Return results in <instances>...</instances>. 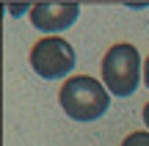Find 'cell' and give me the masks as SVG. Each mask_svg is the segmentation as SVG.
Segmentation results:
<instances>
[{"label":"cell","mask_w":149,"mask_h":146,"mask_svg":"<svg viewBox=\"0 0 149 146\" xmlns=\"http://www.w3.org/2000/svg\"><path fill=\"white\" fill-rule=\"evenodd\" d=\"M61 108L64 113L74 121H94L100 116H105V110L111 108V97L108 88L100 86V80L88 75H77L61 86Z\"/></svg>","instance_id":"obj_1"},{"label":"cell","mask_w":149,"mask_h":146,"mask_svg":"<svg viewBox=\"0 0 149 146\" xmlns=\"http://www.w3.org/2000/svg\"><path fill=\"white\" fill-rule=\"evenodd\" d=\"M141 83V55L133 44H113L102 58V86L116 97H133Z\"/></svg>","instance_id":"obj_2"},{"label":"cell","mask_w":149,"mask_h":146,"mask_svg":"<svg viewBox=\"0 0 149 146\" xmlns=\"http://www.w3.org/2000/svg\"><path fill=\"white\" fill-rule=\"evenodd\" d=\"M31 66L44 80H58L69 75L74 66V50L66 39L61 36H44L33 44L31 50Z\"/></svg>","instance_id":"obj_3"},{"label":"cell","mask_w":149,"mask_h":146,"mask_svg":"<svg viewBox=\"0 0 149 146\" xmlns=\"http://www.w3.org/2000/svg\"><path fill=\"white\" fill-rule=\"evenodd\" d=\"M77 14H80L77 3H36L31 8V22L39 30L58 33V30L72 28L74 19H77Z\"/></svg>","instance_id":"obj_4"},{"label":"cell","mask_w":149,"mask_h":146,"mask_svg":"<svg viewBox=\"0 0 149 146\" xmlns=\"http://www.w3.org/2000/svg\"><path fill=\"white\" fill-rule=\"evenodd\" d=\"M122 146H149V132H130Z\"/></svg>","instance_id":"obj_5"},{"label":"cell","mask_w":149,"mask_h":146,"mask_svg":"<svg viewBox=\"0 0 149 146\" xmlns=\"http://www.w3.org/2000/svg\"><path fill=\"white\" fill-rule=\"evenodd\" d=\"M144 86L149 88V58L144 61Z\"/></svg>","instance_id":"obj_6"},{"label":"cell","mask_w":149,"mask_h":146,"mask_svg":"<svg viewBox=\"0 0 149 146\" xmlns=\"http://www.w3.org/2000/svg\"><path fill=\"white\" fill-rule=\"evenodd\" d=\"M144 124H146V130H149V102L144 105Z\"/></svg>","instance_id":"obj_7"}]
</instances>
